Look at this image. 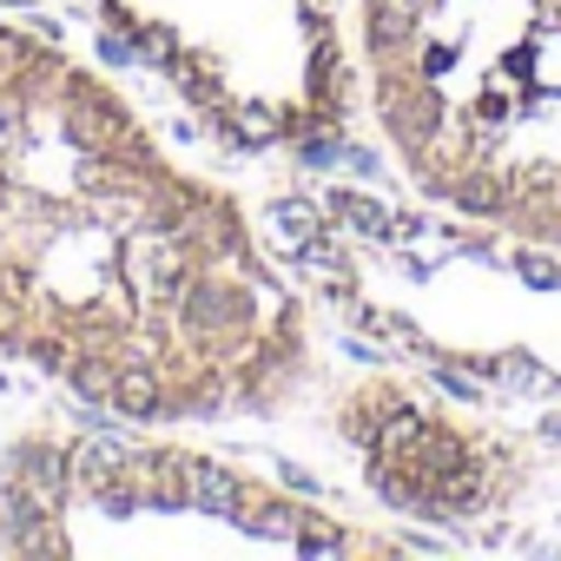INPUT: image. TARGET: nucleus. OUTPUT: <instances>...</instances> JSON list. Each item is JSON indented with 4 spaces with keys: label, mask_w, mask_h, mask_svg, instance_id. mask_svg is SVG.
I'll return each mask as SVG.
<instances>
[{
    "label": "nucleus",
    "mask_w": 561,
    "mask_h": 561,
    "mask_svg": "<svg viewBox=\"0 0 561 561\" xmlns=\"http://www.w3.org/2000/svg\"><path fill=\"white\" fill-rule=\"evenodd\" d=\"M351 264L364 318L416 357L561 383V251L495 231H476L456 251L416 238L397 244L390 218H377V244L357 238Z\"/></svg>",
    "instance_id": "39448f33"
},
{
    "label": "nucleus",
    "mask_w": 561,
    "mask_h": 561,
    "mask_svg": "<svg viewBox=\"0 0 561 561\" xmlns=\"http://www.w3.org/2000/svg\"><path fill=\"white\" fill-rule=\"evenodd\" d=\"M0 357L119 423L277 416L318 370L244 198L27 27H0Z\"/></svg>",
    "instance_id": "f257e3e1"
},
{
    "label": "nucleus",
    "mask_w": 561,
    "mask_h": 561,
    "mask_svg": "<svg viewBox=\"0 0 561 561\" xmlns=\"http://www.w3.org/2000/svg\"><path fill=\"white\" fill-rule=\"evenodd\" d=\"M0 548L27 561L73 554H298L397 561L403 535L337 515L165 423H93L21 436L0 456Z\"/></svg>",
    "instance_id": "7ed1b4c3"
},
{
    "label": "nucleus",
    "mask_w": 561,
    "mask_h": 561,
    "mask_svg": "<svg viewBox=\"0 0 561 561\" xmlns=\"http://www.w3.org/2000/svg\"><path fill=\"white\" fill-rule=\"evenodd\" d=\"M364 495L416 528H482L528 489V456L508 430L456 410L410 370H364L324 410Z\"/></svg>",
    "instance_id": "423d86ee"
},
{
    "label": "nucleus",
    "mask_w": 561,
    "mask_h": 561,
    "mask_svg": "<svg viewBox=\"0 0 561 561\" xmlns=\"http://www.w3.org/2000/svg\"><path fill=\"white\" fill-rule=\"evenodd\" d=\"M351 60L416 198L561 251V0H357Z\"/></svg>",
    "instance_id": "f03ea898"
},
{
    "label": "nucleus",
    "mask_w": 561,
    "mask_h": 561,
    "mask_svg": "<svg viewBox=\"0 0 561 561\" xmlns=\"http://www.w3.org/2000/svg\"><path fill=\"white\" fill-rule=\"evenodd\" d=\"M231 152L324 146L357 106L337 0H67Z\"/></svg>",
    "instance_id": "20e7f679"
}]
</instances>
